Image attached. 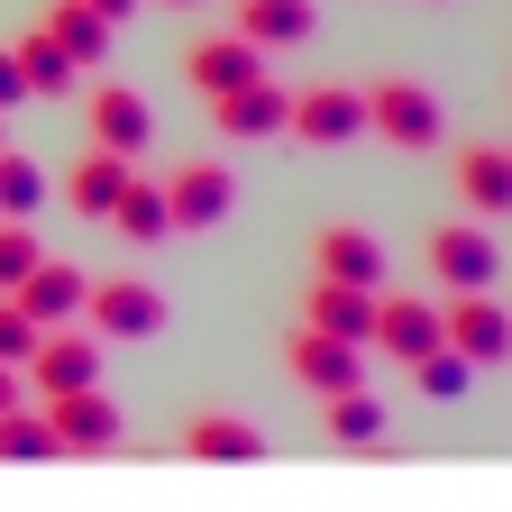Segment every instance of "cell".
Wrapping results in <instances>:
<instances>
[{
  "label": "cell",
  "mask_w": 512,
  "mask_h": 512,
  "mask_svg": "<svg viewBox=\"0 0 512 512\" xmlns=\"http://www.w3.org/2000/svg\"><path fill=\"white\" fill-rule=\"evenodd\" d=\"M375 357H394V366H421L430 348H448L439 339V302L430 293H375V339H366Z\"/></svg>",
  "instance_id": "obj_5"
},
{
  "label": "cell",
  "mask_w": 512,
  "mask_h": 512,
  "mask_svg": "<svg viewBox=\"0 0 512 512\" xmlns=\"http://www.w3.org/2000/svg\"><path fill=\"white\" fill-rule=\"evenodd\" d=\"M110 229H119L128 247H156V238H174V220H165V183H138V174H128V192L110 202Z\"/></svg>",
  "instance_id": "obj_19"
},
{
  "label": "cell",
  "mask_w": 512,
  "mask_h": 512,
  "mask_svg": "<svg viewBox=\"0 0 512 512\" xmlns=\"http://www.w3.org/2000/svg\"><path fill=\"white\" fill-rule=\"evenodd\" d=\"M467 375H476V366H467L458 348H430V357L412 366V384H421L430 403H458V394H467Z\"/></svg>",
  "instance_id": "obj_27"
},
{
  "label": "cell",
  "mask_w": 512,
  "mask_h": 512,
  "mask_svg": "<svg viewBox=\"0 0 512 512\" xmlns=\"http://www.w3.org/2000/svg\"><path fill=\"white\" fill-rule=\"evenodd\" d=\"M503 165H512V156H503Z\"/></svg>",
  "instance_id": "obj_34"
},
{
  "label": "cell",
  "mask_w": 512,
  "mask_h": 512,
  "mask_svg": "<svg viewBox=\"0 0 512 512\" xmlns=\"http://www.w3.org/2000/svg\"><path fill=\"white\" fill-rule=\"evenodd\" d=\"M165 10H192V0H165Z\"/></svg>",
  "instance_id": "obj_33"
},
{
  "label": "cell",
  "mask_w": 512,
  "mask_h": 512,
  "mask_svg": "<svg viewBox=\"0 0 512 512\" xmlns=\"http://www.w3.org/2000/svg\"><path fill=\"white\" fill-rule=\"evenodd\" d=\"M46 430L64 458H110L119 448V403L101 394V384H74V394H46Z\"/></svg>",
  "instance_id": "obj_4"
},
{
  "label": "cell",
  "mask_w": 512,
  "mask_h": 512,
  "mask_svg": "<svg viewBox=\"0 0 512 512\" xmlns=\"http://www.w3.org/2000/svg\"><path fill=\"white\" fill-rule=\"evenodd\" d=\"M83 293H92V275H83V266H55V256H37V266L10 284V302L37 320V330H64V320H83Z\"/></svg>",
  "instance_id": "obj_13"
},
{
  "label": "cell",
  "mask_w": 512,
  "mask_h": 512,
  "mask_svg": "<svg viewBox=\"0 0 512 512\" xmlns=\"http://www.w3.org/2000/svg\"><path fill=\"white\" fill-rule=\"evenodd\" d=\"M311 275L384 293V238H375V229H357V220H330V229L311 238Z\"/></svg>",
  "instance_id": "obj_12"
},
{
  "label": "cell",
  "mask_w": 512,
  "mask_h": 512,
  "mask_svg": "<svg viewBox=\"0 0 512 512\" xmlns=\"http://www.w3.org/2000/svg\"><path fill=\"white\" fill-rule=\"evenodd\" d=\"M0 458H10V467H46V458H64L55 430H46V412H28V403L0 412Z\"/></svg>",
  "instance_id": "obj_25"
},
{
  "label": "cell",
  "mask_w": 512,
  "mask_h": 512,
  "mask_svg": "<svg viewBox=\"0 0 512 512\" xmlns=\"http://www.w3.org/2000/svg\"><path fill=\"white\" fill-rule=\"evenodd\" d=\"M238 37L247 46H302L311 37V0H238Z\"/></svg>",
  "instance_id": "obj_20"
},
{
  "label": "cell",
  "mask_w": 512,
  "mask_h": 512,
  "mask_svg": "<svg viewBox=\"0 0 512 512\" xmlns=\"http://www.w3.org/2000/svg\"><path fill=\"white\" fill-rule=\"evenodd\" d=\"M284 128H293L302 147H348V138H366V92H348V83H311V92H293Z\"/></svg>",
  "instance_id": "obj_6"
},
{
  "label": "cell",
  "mask_w": 512,
  "mask_h": 512,
  "mask_svg": "<svg viewBox=\"0 0 512 512\" xmlns=\"http://www.w3.org/2000/svg\"><path fill=\"white\" fill-rule=\"evenodd\" d=\"M28 348H37V320L0 293V366H28Z\"/></svg>",
  "instance_id": "obj_29"
},
{
  "label": "cell",
  "mask_w": 512,
  "mask_h": 512,
  "mask_svg": "<svg viewBox=\"0 0 512 512\" xmlns=\"http://www.w3.org/2000/svg\"><path fill=\"white\" fill-rule=\"evenodd\" d=\"M320 421H330L339 448H375V439H384V403L366 394V384H348V394H320Z\"/></svg>",
  "instance_id": "obj_23"
},
{
  "label": "cell",
  "mask_w": 512,
  "mask_h": 512,
  "mask_svg": "<svg viewBox=\"0 0 512 512\" xmlns=\"http://www.w3.org/2000/svg\"><path fill=\"white\" fill-rule=\"evenodd\" d=\"M92 10H101V19H110V28H119V19H128V10H138V0H92Z\"/></svg>",
  "instance_id": "obj_32"
},
{
  "label": "cell",
  "mask_w": 512,
  "mask_h": 512,
  "mask_svg": "<svg viewBox=\"0 0 512 512\" xmlns=\"http://www.w3.org/2000/svg\"><path fill=\"white\" fill-rule=\"evenodd\" d=\"M430 284H448V293L503 284V247H494L476 220H439V229H430Z\"/></svg>",
  "instance_id": "obj_2"
},
{
  "label": "cell",
  "mask_w": 512,
  "mask_h": 512,
  "mask_svg": "<svg viewBox=\"0 0 512 512\" xmlns=\"http://www.w3.org/2000/svg\"><path fill=\"white\" fill-rule=\"evenodd\" d=\"M28 384L37 394H74V384H101V339L92 330H37V348H28Z\"/></svg>",
  "instance_id": "obj_9"
},
{
  "label": "cell",
  "mask_w": 512,
  "mask_h": 512,
  "mask_svg": "<svg viewBox=\"0 0 512 512\" xmlns=\"http://www.w3.org/2000/svg\"><path fill=\"white\" fill-rule=\"evenodd\" d=\"M10 101H28V83H19V55L0 46V110H10Z\"/></svg>",
  "instance_id": "obj_30"
},
{
  "label": "cell",
  "mask_w": 512,
  "mask_h": 512,
  "mask_svg": "<svg viewBox=\"0 0 512 512\" xmlns=\"http://www.w3.org/2000/svg\"><path fill=\"white\" fill-rule=\"evenodd\" d=\"M439 339L458 348L467 366H503V357H512V311H503L494 293H458V302L439 311Z\"/></svg>",
  "instance_id": "obj_7"
},
{
  "label": "cell",
  "mask_w": 512,
  "mask_h": 512,
  "mask_svg": "<svg viewBox=\"0 0 512 512\" xmlns=\"http://www.w3.org/2000/svg\"><path fill=\"white\" fill-rule=\"evenodd\" d=\"M458 202L467 211H512V165H503V147H467L458 156Z\"/></svg>",
  "instance_id": "obj_22"
},
{
  "label": "cell",
  "mask_w": 512,
  "mask_h": 512,
  "mask_svg": "<svg viewBox=\"0 0 512 512\" xmlns=\"http://www.w3.org/2000/svg\"><path fill=\"white\" fill-rule=\"evenodd\" d=\"M128 174H138V165H128V156H110V147H92L74 174H64V202H74V220H110V202H119V192H128Z\"/></svg>",
  "instance_id": "obj_18"
},
{
  "label": "cell",
  "mask_w": 512,
  "mask_h": 512,
  "mask_svg": "<svg viewBox=\"0 0 512 512\" xmlns=\"http://www.w3.org/2000/svg\"><path fill=\"white\" fill-rule=\"evenodd\" d=\"M83 311H92V339H156L165 330V293L138 275H92Z\"/></svg>",
  "instance_id": "obj_3"
},
{
  "label": "cell",
  "mask_w": 512,
  "mask_h": 512,
  "mask_svg": "<svg viewBox=\"0 0 512 512\" xmlns=\"http://www.w3.org/2000/svg\"><path fill=\"white\" fill-rule=\"evenodd\" d=\"M302 320H311V330H330V339H348V348H366V339H375V293L311 275V284H302Z\"/></svg>",
  "instance_id": "obj_15"
},
{
  "label": "cell",
  "mask_w": 512,
  "mask_h": 512,
  "mask_svg": "<svg viewBox=\"0 0 512 512\" xmlns=\"http://www.w3.org/2000/svg\"><path fill=\"white\" fill-rule=\"evenodd\" d=\"M46 37L74 55V64H101L110 55V19L92 10V0H55V10H46Z\"/></svg>",
  "instance_id": "obj_21"
},
{
  "label": "cell",
  "mask_w": 512,
  "mask_h": 512,
  "mask_svg": "<svg viewBox=\"0 0 512 512\" xmlns=\"http://www.w3.org/2000/svg\"><path fill=\"white\" fill-rule=\"evenodd\" d=\"M183 458H202V467H256L266 458V430L238 421V412H202L183 430Z\"/></svg>",
  "instance_id": "obj_17"
},
{
  "label": "cell",
  "mask_w": 512,
  "mask_h": 512,
  "mask_svg": "<svg viewBox=\"0 0 512 512\" xmlns=\"http://www.w3.org/2000/svg\"><path fill=\"white\" fill-rule=\"evenodd\" d=\"M284 375L293 384H311V394H348V384H366V348H348V339H330V330H302L284 339Z\"/></svg>",
  "instance_id": "obj_8"
},
{
  "label": "cell",
  "mask_w": 512,
  "mask_h": 512,
  "mask_svg": "<svg viewBox=\"0 0 512 512\" xmlns=\"http://www.w3.org/2000/svg\"><path fill=\"white\" fill-rule=\"evenodd\" d=\"M439 128H448V110L412 74H394V83L366 92V138H384V147H439Z\"/></svg>",
  "instance_id": "obj_1"
},
{
  "label": "cell",
  "mask_w": 512,
  "mask_h": 512,
  "mask_svg": "<svg viewBox=\"0 0 512 512\" xmlns=\"http://www.w3.org/2000/svg\"><path fill=\"white\" fill-rule=\"evenodd\" d=\"M19 403V366H0V412H10Z\"/></svg>",
  "instance_id": "obj_31"
},
{
  "label": "cell",
  "mask_w": 512,
  "mask_h": 512,
  "mask_svg": "<svg viewBox=\"0 0 512 512\" xmlns=\"http://www.w3.org/2000/svg\"><path fill=\"white\" fill-rule=\"evenodd\" d=\"M284 110H293V92H275L266 74H256V83H238V92L211 101V128H220V138H284Z\"/></svg>",
  "instance_id": "obj_16"
},
{
  "label": "cell",
  "mask_w": 512,
  "mask_h": 512,
  "mask_svg": "<svg viewBox=\"0 0 512 512\" xmlns=\"http://www.w3.org/2000/svg\"><path fill=\"white\" fill-rule=\"evenodd\" d=\"M37 256H46V247H37V229H28V220H0V293H10V284L37 266Z\"/></svg>",
  "instance_id": "obj_28"
},
{
  "label": "cell",
  "mask_w": 512,
  "mask_h": 512,
  "mask_svg": "<svg viewBox=\"0 0 512 512\" xmlns=\"http://www.w3.org/2000/svg\"><path fill=\"white\" fill-rule=\"evenodd\" d=\"M83 119H92V147H110V156H128V165H138V156H147V138H156L147 92H128V83H101V92L83 101Z\"/></svg>",
  "instance_id": "obj_11"
},
{
  "label": "cell",
  "mask_w": 512,
  "mask_h": 512,
  "mask_svg": "<svg viewBox=\"0 0 512 512\" xmlns=\"http://www.w3.org/2000/svg\"><path fill=\"white\" fill-rule=\"evenodd\" d=\"M37 202H46V174H37L19 147H0V220H28Z\"/></svg>",
  "instance_id": "obj_26"
},
{
  "label": "cell",
  "mask_w": 512,
  "mask_h": 512,
  "mask_svg": "<svg viewBox=\"0 0 512 512\" xmlns=\"http://www.w3.org/2000/svg\"><path fill=\"white\" fill-rule=\"evenodd\" d=\"M10 55H19V83H28V92H46V101H55V92H74V74H83V64L64 55V46L46 37V28H28V37L10 46Z\"/></svg>",
  "instance_id": "obj_24"
},
{
  "label": "cell",
  "mask_w": 512,
  "mask_h": 512,
  "mask_svg": "<svg viewBox=\"0 0 512 512\" xmlns=\"http://www.w3.org/2000/svg\"><path fill=\"white\" fill-rule=\"evenodd\" d=\"M266 74V46H247L238 28L229 37H192L183 46V83L202 92V101H220V92H238V83H256Z\"/></svg>",
  "instance_id": "obj_10"
},
{
  "label": "cell",
  "mask_w": 512,
  "mask_h": 512,
  "mask_svg": "<svg viewBox=\"0 0 512 512\" xmlns=\"http://www.w3.org/2000/svg\"><path fill=\"white\" fill-rule=\"evenodd\" d=\"M229 202H238L229 165H174V174H165V220H174V229H220Z\"/></svg>",
  "instance_id": "obj_14"
}]
</instances>
